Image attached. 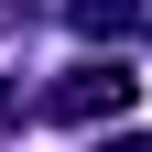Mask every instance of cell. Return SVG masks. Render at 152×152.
Listing matches in <instances>:
<instances>
[{
	"label": "cell",
	"instance_id": "cell-1",
	"mask_svg": "<svg viewBox=\"0 0 152 152\" xmlns=\"http://www.w3.org/2000/svg\"><path fill=\"white\" fill-rule=\"evenodd\" d=\"M130 98H141V76H130L120 54H76V65L44 87V120H65V130H98V120H120Z\"/></svg>",
	"mask_w": 152,
	"mask_h": 152
},
{
	"label": "cell",
	"instance_id": "cell-2",
	"mask_svg": "<svg viewBox=\"0 0 152 152\" xmlns=\"http://www.w3.org/2000/svg\"><path fill=\"white\" fill-rule=\"evenodd\" d=\"M152 0H76V33H98V44H120L130 22H141Z\"/></svg>",
	"mask_w": 152,
	"mask_h": 152
},
{
	"label": "cell",
	"instance_id": "cell-3",
	"mask_svg": "<svg viewBox=\"0 0 152 152\" xmlns=\"http://www.w3.org/2000/svg\"><path fill=\"white\" fill-rule=\"evenodd\" d=\"M11 120H22V98H11V87H0V130H11Z\"/></svg>",
	"mask_w": 152,
	"mask_h": 152
},
{
	"label": "cell",
	"instance_id": "cell-4",
	"mask_svg": "<svg viewBox=\"0 0 152 152\" xmlns=\"http://www.w3.org/2000/svg\"><path fill=\"white\" fill-rule=\"evenodd\" d=\"M109 152H152V130H130V141H109Z\"/></svg>",
	"mask_w": 152,
	"mask_h": 152
}]
</instances>
